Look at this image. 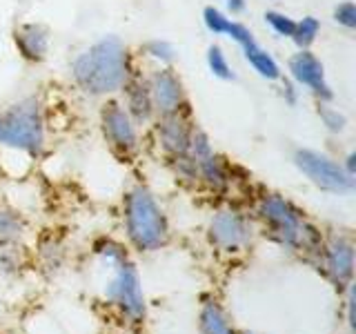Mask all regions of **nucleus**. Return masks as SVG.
<instances>
[{
    "label": "nucleus",
    "mask_w": 356,
    "mask_h": 334,
    "mask_svg": "<svg viewBox=\"0 0 356 334\" xmlns=\"http://www.w3.org/2000/svg\"><path fill=\"white\" fill-rule=\"evenodd\" d=\"M245 334H250V332H245Z\"/></svg>",
    "instance_id": "obj_30"
},
{
    "label": "nucleus",
    "mask_w": 356,
    "mask_h": 334,
    "mask_svg": "<svg viewBox=\"0 0 356 334\" xmlns=\"http://www.w3.org/2000/svg\"><path fill=\"white\" fill-rule=\"evenodd\" d=\"M289 74L294 83L307 87L318 98V103H330L334 98V92L325 81V67L309 49H298V54L289 58Z\"/></svg>",
    "instance_id": "obj_11"
},
{
    "label": "nucleus",
    "mask_w": 356,
    "mask_h": 334,
    "mask_svg": "<svg viewBox=\"0 0 356 334\" xmlns=\"http://www.w3.org/2000/svg\"><path fill=\"white\" fill-rule=\"evenodd\" d=\"M100 125H103V134L107 143L114 148L118 154H131L138 150V132L136 122L131 120L127 109L120 103H107L100 111Z\"/></svg>",
    "instance_id": "obj_9"
},
{
    "label": "nucleus",
    "mask_w": 356,
    "mask_h": 334,
    "mask_svg": "<svg viewBox=\"0 0 356 334\" xmlns=\"http://www.w3.org/2000/svg\"><path fill=\"white\" fill-rule=\"evenodd\" d=\"M207 241L220 252H241L252 241V225L245 214L236 209H222L209 221Z\"/></svg>",
    "instance_id": "obj_7"
},
{
    "label": "nucleus",
    "mask_w": 356,
    "mask_h": 334,
    "mask_svg": "<svg viewBox=\"0 0 356 334\" xmlns=\"http://www.w3.org/2000/svg\"><path fill=\"white\" fill-rule=\"evenodd\" d=\"M321 33V22L318 18L314 16H305L296 20V27H294V33H292V40L296 42L298 49H309L312 45H314L316 36Z\"/></svg>",
    "instance_id": "obj_19"
},
{
    "label": "nucleus",
    "mask_w": 356,
    "mask_h": 334,
    "mask_svg": "<svg viewBox=\"0 0 356 334\" xmlns=\"http://www.w3.org/2000/svg\"><path fill=\"white\" fill-rule=\"evenodd\" d=\"M225 5H227V9L232 11V14H243L245 7H248L245 0H225Z\"/></svg>",
    "instance_id": "obj_29"
},
{
    "label": "nucleus",
    "mask_w": 356,
    "mask_h": 334,
    "mask_svg": "<svg viewBox=\"0 0 356 334\" xmlns=\"http://www.w3.org/2000/svg\"><path fill=\"white\" fill-rule=\"evenodd\" d=\"M172 165H174V172L178 174V178H183L185 183H198V167L189 154L174 156Z\"/></svg>",
    "instance_id": "obj_23"
},
{
    "label": "nucleus",
    "mask_w": 356,
    "mask_h": 334,
    "mask_svg": "<svg viewBox=\"0 0 356 334\" xmlns=\"http://www.w3.org/2000/svg\"><path fill=\"white\" fill-rule=\"evenodd\" d=\"M125 96H127V114L131 116V120L136 125H143V122H149L154 118V103L149 96V87L147 81H140V78H129L125 83Z\"/></svg>",
    "instance_id": "obj_14"
},
{
    "label": "nucleus",
    "mask_w": 356,
    "mask_h": 334,
    "mask_svg": "<svg viewBox=\"0 0 356 334\" xmlns=\"http://www.w3.org/2000/svg\"><path fill=\"white\" fill-rule=\"evenodd\" d=\"M0 145L31 156L44 150V118L36 96H27L0 111Z\"/></svg>",
    "instance_id": "obj_5"
},
{
    "label": "nucleus",
    "mask_w": 356,
    "mask_h": 334,
    "mask_svg": "<svg viewBox=\"0 0 356 334\" xmlns=\"http://www.w3.org/2000/svg\"><path fill=\"white\" fill-rule=\"evenodd\" d=\"M198 330L200 334H236L227 312L214 296H205L198 310Z\"/></svg>",
    "instance_id": "obj_15"
},
{
    "label": "nucleus",
    "mask_w": 356,
    "mask_h": 334,
    "mask_svg": "<svg viewBox=\"0 0 356 334\" xmlns=\"http://www.w3.org/2000/svg\"><path fill=\"white\" fill-rule=\"evenodd\" d=\"M265 20H267V25H270L278 33V36L292 38L294 27H296V20L294 18L281 14V11H265Z\"/></svg>",
    "instance_id": "obj_24"
},
{
    "label": "nucleus",
    "mask_w": 356,
    "mask_h": 334,
    "mask_svg": "<svg viewBox=\"0 0 356 334\" xmlns=\"http://www.w3.org/2000/svg\"><path fill=\"white\" fill-rule=\"evenodd\" d=\"M196 167H198V181H203L209 189H214V192H222V189L229 185L227 167L222 163L220 156H216L214 152L203 156V159H198Z\"/></svg>",
    "instance_id": "obj_16"
},
{
    "label": "nucleus",
    "mask_w": 356,
    "mask_h": 334,
    "mask_svg": "<svg viewBox=\"0 0 356 334\" xmlns=\"http://www.w3.org/2000/svg\"><path fill=\"white\" fill-rule=\"evenodd\" d=\"M125 232L129 243L140 252L161 250L170 239L165 212L145 185L131 187L125 196Z\"/></svg>",
    "instance_id": "obj_3"
},
{
    "label": "nucleus",
    "mask_w": 356,
    "mask_h": 334,
    "mask_svg": "<svg viewBox=\"0 0 356 334\" xmlns=\"http://www.w3.org/2000/svg\"><path fill=\"white\" fill-rule=\"evenodd\" d=\"M207 65H209L211 74H214L216 78H220V81H234L232 65L227 63V56L222 54V49L218 47V45H209V49H207Z\"/></svg>",
    "instance_id": "obj_20"
},
{
    "label": "nucleus",
    "mask_w": 356,
    "mask_h": 334,
    "mask_svg": "<svg viewBox=\"0 0 356 334\" xmlns=\"http://www.w3.org/2000/svg\"><path fill=\"white\" fill-rule=\"evenodd\" d=\"M318 118L323 125H325V129L332 134H341L348 127V116H345L343 111L330 107L327 103H318Z\"/></svg>",
    "instance_id": "obj_21"
},
{
    "label": "nucleus",
    "mask_w": 356,
    "mask_h": 334,
    "mask_svg": "<svg viewBox=\"0 0 356 334\" xmlns=\"http://www.w3.org/2000/svg\"><path fill=\"white\" fill-rule=\"evenodd\" d=\"M259 216L272 241L281 243L287 250L318 254L323 245L321 234L305 221L300 209L281 194H265L259 203Z\"/></svg>",
    "instance_id": "obj_2"
},
{
    "label": "nucleus",
    "mask_w": 356,
    "mask_h": 334,
    "mask_svg": "<svg viewBox=\"0 0 356 334\" xmlns=\"http://www.w3.org/2000/svg\"><path fill=\"white\" fill-rule=\"evenodd\" d=\"M283 98H285L287 105H296L298 103V92H296V87L289 81L283 83Z\"/></svg>",
    "instance_id": "obj_28"
},
{
    "label": "nucleus",
    "mask_w": 356,
    "mask_h": 334,
    "mask_svg": "<svg viewBox=\"0 0 356 334\" xmlns=\"http://www.w3.org/2000/svg\"><path fill=\"white\" fill-rule=\"evenodd\" d=\"M318 265L332 285L337 289H345L352 283L354 274V245L345 237H334L318 250Z\"/></svg>",
    "instance_id": "obj_8"
},
{
    "label": "nucleus",
    "mask_w": 356,
    "mask_h": 334,
    "mask_svg": "<svg viewBox=\"0 0 356 334\" xmlns=\"http://www.w3.org/2000/svg\"><path fill=\"white\" fill-rule=\"evenodd\" d=\"M143 49L145 54L149 56V58L154 61H159V63H172L174 61V47L167 40H161V38H156V40H149V42H145L143 45Z\"/></svg>",
    "instance_id": "obj_25"
},
{
    "label": "nucleus",
    "mask_w": 356,
    "mask_h": 334,
    "mask_svg": "<svg viewBox=\"0 0 356 334\" xmlns=\"http://www.w3.org/2000/svg\"><path fill=\"white\" fill-rule=\"evenodd\" d=\"M192 125L187 122V118L176 111V114L170 116H161L159 127H156V136H159V143L163 152L174 159V156L187 154L189 148V136H192Z\"/></svg>",
    "instance_id": "obj_12"
},
{
    "label": "nucleus",
    "mask_w": 356,
    "mask_h": 334,
    "mask_svg": "<svg viewBox=\"0 0 356 334\" xmlns=\"http://www.w3.org/2000/svg\"><path fill=\"white\" fill-rule=\"evenodd\" d=\"M243 54H245V58H248V63L259 72L261 78H265V81H278V78H281V67H278V63L256 40L245 45Z\"/></svg>",
    "instance_id": "obj_17"
},
{
    "label": "nucleus",
    "mask_w": 356,
    "mask_h": 334,
    "mask_svg": "<svg viewBox=\"0 0 356 334\" xmlns=\"http://www.w3.org/2000/svg\"><path fill=\"white\" fill-rule=\"evenodd\" d=\"M294 165L303 172L318 189L332 194H348L354 189V176L343 170V165L316 150L300 148L294 152Z\"/></svg>",
    "instance_id": "obj_6"
},
{
    "label": "nucleus",
    "mask_w": 356,
    "mask_h": 334,
    "mask_svg": "<svg viewBox=\"0 0 356 334\" xmlns=\"http://www.w3.org/2000/svg\"><path fill=\"white\" fill-rule=\"evenodd\" d=\"M334 20L339 22L345 29H354L356 27V5L352 0H345V3L334 7Z\"/></svg>",
    "instance_id": "obj_26"
},
{
    "label": "nucleus",
    "mask_w": 356,
    "mask_h": 334,
    "mask_svg": "<svg viewBox=\"0 0 356 334\" xmlns=\"http://www.w3.org/2000/svg\"><path fill=\"white\" fill-rule=\"evenodd\" d=\"M96 254L114 265V278L107 285V299L122 312V317H127L131 323H140L145 319V294L136 265L129 261L122 245L111 239H100L96 243Z\"/></svg>",
    "instance_id": "obj_4"
},
{
    "label": "nucleus",
    "mask_w": 356,
    "mask_h": 334,
    "mask_svg": "<svg viewBox=\"0 0 356 334\" xmlns=\"http://www.w3.org/2000/svg\"><path fill=\"white\" fill-rule=\"evenodd\" d=\"M16 49L25 61L40 63L47 58L49 51V29L40 22H25L14 31Z\"/></svg>",
    "instance_id": "obj_13"
},
{
    "label": "nucleus",
    "mask_w": 356,
    "mask_h": 334,
    "mask_svg": "<svg viewBox=\"0 0 356 334\" xmlns=\"http://www.w3.org/2000/svg\"><path fill=\"white\" fill-rule=\"evenodd\" d=\"M203 20H205V27L214 33V36H227V29L232 25V20L222 14V11H218L216 7H205Z\"/></svg>",
    "instance_id": "obj_22"
},
{
    "label": "nucleus",
    "mask_w": 356,
    "mask_h": 334,
    "mask_svg": "<svg viewBox=\"0 0 356 334\" xmlns=\"http://www.w3.org/2000/svg\"><path fill=\"white\" fill-rule=\"evenodd\" d=\"M76 85L89 96H109L120 92L129 81V54L118 36H105L72 63Z\"/></svg>",
    "instance_id": "obj_1"
},
{
    "label": "nucleus",
    "mask_w": 356,
    "mask_h": 334,
    "mask_svg": "<svg viewBox=\"0 0 356 334\" xmlns=\"http://www.w3.org/2000/svg\"><path fill=\"white\" fill-rule=\"evenodd\" d=\"M227 36L232 40H236L241 47H245V45H250L254 42V33L250 31V27H245L243 22H236V20H232V25L227 29Z\"/></svg>",
    "instance_id": "obj_27"
},
{
    "label": "nucleus",
    "mask_w": 356,
    "mask_h": 334,
    "mask_svg": "<svg viewBox=\"0 0 356 334\" xmlns=\"http://www.w3.org/2000/svg\"><path fill=\"white\" fill-rule=\"evenodd\" d=\"M147 87L154 103V111L159 116H170L183 109L185 89L178 74L170 70V67H161V70L152 72Z\"/></svg>",
    "instance_id": "obj_10"
},
{
    "label": "nucleus",
    "mask_w": 356,
    "mask_h": 334,
    "mask_svg": "<svg viewBox=\"0 0 356 334\" xmlns=\"http://www.w3.org/2000/svg\"><path fill=\"white\" fill-rule=\"evenodd\" d=\"M25 234V221L14 209L0 207V245H9L22 239Z\"/></svg>",
    "instance_id": "obj_18"
}]
</instances>
